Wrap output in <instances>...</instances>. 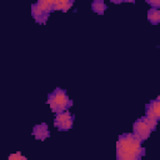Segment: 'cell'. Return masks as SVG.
Segmentation results:
<instances>
[{"mask_svg": "<svg viewBox=\"0 0 160 160\" xmlns=\"http://www.w3.org/2000/svg\"><path fill=\"white\" fill-rule=\"evenodd\" d=\"M141 144H142V140L134 132H125V134L120 135L116 141V145H119L124 151L131 152V154L136 155L139 159L145 152Z\"/></svg>", "mask_w": 160, "mask_h": 160, "instance_id": "cell-1", "label": "cell"}, {"mask_svg": "<svg viewBox=\"0 0 160 160\" xmlns=\"http://www.w3.org/2000/svg\"><path fill=\"white\" fill-rule=\"evenodd\" d=\"M54 100H55V104H56V108H58V112H61V111H66L71 105H72V101L70 100V98L68 96V94L65 92L64 89H60V88H56L52 92H51ZM56 112V114H58Z\"/></svg>", "mask_w": 160, "mask_h": 160, "instance_id": "cell-2", "label": "cell"}, {"mask_svg": "<svg viewBox=\"0 0 160 160\" xmlns=\"http://www.w3.org/2000/svg\"><path fill=\"white\" fill-rule=\"evenodd\" d=\"M132 132L135 134V135H138L142 141L144 140H146L149 136H150V134H151V129L141 120V118L140 119H138L135 122H134V125H132Z\"/></svg>", "mask_w": 160, "mask_h": 160, "instance_id": "cell-3", "label": "cell"}, {"mask_svg": "<svg viewBox=\"0 0 160 160\" xmlns=\"http://www.w3.org/2000/svg\"><path fill=\"white\" fill-rule=\"evenodd\" d=\"M31 16H32V18L35 19V21L39 22V24H45L46 20H48V15L44 14V11L39 8V5H38L36 2L31 5Z\"/></svg>", "mask_w": 160, "mask_h": 160, "instance_id": "cell-4", "label": "cell"}, {"mask_svg": "<svg viewBox=\"0 0 160 160\" xmlns=\"http://www.w3.org/2000/svg\"><path fill=\"white\" fill-rule=\"evenodd\" d=\"M49 129H48V125L46 124H39V125H35L34 129H32V135L38 139V140H45L48 136H49Z\"/></svg>", "mask_w": 160, "mask_h": 160, "instance_id": "cell-5", "label": "cell"}, {"mask_svg": "<svg viewBox=\"0 0 160 160\" xmlns=\"http://www.w3.org/2000/svg\"><path fill=\"white\" fill-rule=\"evenodd\" d=\"M116 159L118 160H140L136 155L128 152V151H124L119 145H116Z\"/></svg>", "mask_w": 160, "mask_h": 160, "instance_id": "cell-6", "label": "cell"}, {"mask_svg": "<svg viewBox=\"0 0 160 160\" xmlns=\"http://www.w3.org/2000/svg\"><path fill=\"white\" fill-rule=\"evenodd\" d=\"M54 2H55V0H39L36 4L44 11V14L49 15L50 12L54 11Z\"/></svg>", "mask_w": 160, "mask_h": 160, "instance_id": "cell-7", "label": "cell"}, {"mask_svg": "<svg viewBox=\"0 0 160 160\" xmlns=\"http://www.w3.org/2000/svg\"><path fill=\"white\" fill-rule=\"evenodd\" d=\"M72 4H74V1H69V0H55V2H54V11L61 10L62 12H66L72 6Z\"/></svg>", "mask_w": 160, "mask_h": 160, "instance_id": "cell-8", "label": "cell"}, {"mask_svg": "<svg viewBox=\"0 0 160 160\" xmlns=\"http://www.w3.org/2000/svg\"><path fill=\"white\" fill-rule=\"evenodd\" d=\"M72 116H74V115H71L69 110H66V111H61V112H58V114H56V116H55V121H54L55 128H59L62 122H65L66 120H69V119H70V118H72Z\"/></svg>", "mask_w": 160, "mask_h": 160, "instance_id": "cell-9", "label": "cell"}, {"mask_svg": "<svg viewBox=\"0 0 160 160\" xmlns=\"http://www.w3.org/2000/svg\"><path fill=\"white\" fill-rule=\"evenodd\" d=\"M148 20L152 25L159 24L160 22V9H152V8H150L148 10Z\"/></svg>", "mask_w": 160, "mask_h": 160, "instance_id": "cell-10", "label": "cell"}, {"mask_svg": "<svg viewBox=\"0 0 160 160\" xmlns=\"http://www.w3.org/2000/svg\"><path fill=\"white\" fill-rule=\"evenodd\" d=\"M91 10L94 12H96V14L102 15L105 12V10H106V5H105V2L102 0H95V1L91 2Z\"/></svg>", "mask_w": 160, "mask_h": 160, "instance_id": "cell-11", "label": "cell"}, {"mask_svg": "<svg viewBox=\"0 0 160 160\" xmlns=\"http://www.w3.org/2000/svg\"><path fill=\"white\" fill-rule=\"evenodd\" d=\"M149 105H150L151 110L154 111V114L156 115L158 120H160V101H158L156 99H155V100H150Z\"/></svg>", "mask_w": 160, "mask_h": 160, "instance_id": "cell-12", "label": "cell"}, {"mask_svg": "<svg viewBox=\"0 0 160 160\" xmlns=\"http://www.w3.org/2000/svg\"><path fill=\"white\" fill-rule=\"evenodd\" d=\"M141 120L151 129V131L156 129V125H158V121H159V120H156V119H151V118H148V116H145V115L141 118Z\"/></svg>", "mask_w": 160, "mask_h": 160, "instance_id": "cell-13", "label": "cell"}, {"mask_svg": "<svg viewBox=\"0 0 160 160\" xmlns=\"http://www.w3.org/2000/svg\"><path fill=\"white\" fill-rule=\"evenodd\" d=\"M72 124H74V116L70 118L69 120H66L65 122H62L58 129H59L60 131H66V130H70V129L72 128Z\"/></svg>", "mask_w": 160, "mask_h": 160, "instance_id": "cell-14", "label": "cell"}, {"mask_svg": "<svg viewBox=\"0 0 160 160\" xmlns=\"http://www.w3.org/2000/svg\"><path fill=\"white\" fill-rule=\"evenodd\" d=\"M48 104L50 105V108H51V110H52L54 112H58V108H56L55 100H54V98H52V95H51V94H49V95H48Z\"/></svg>", "mask_w": 160, "mask_h": 160, "instance_id": "cell-15", "label": "cell"}, {"mask_svg": "<svg viewBox=\"0 0 160 160\" xmlns=\"http://www.w3.org/2000/svg\"><path fill=\"white\" fill-rule=\"evenodd\" d=\"M9 160H28L24 155H21L20 152H15V154H11L9 156Z\"/></svg>", "mask_w": 160, "mask_h": 160, "instance_id": "cell-16", "label": "cell"}, {"mask_svg": "<svg viewBox=\"0 0 160 160\" xmlns=\"http://www.w3.org/2000/svg\"><path fill=\"white\" fill-rule=\"evenodd\" d=\"M146 2L152 9H160V0H146Z\"/></svg>", "mask_w": 160, "mask_h": 160, "instance_id": "cell-17", "label": "cell"}, {"mask_svg": "<svg viewBox=\"0 0 160 160\" xmlns=\"http://www.w3.org/2000/svg\"><path fill=\"white\" fill-rule=\"evenodd\" d=\"M156 100H158V101H160V95H159V96L156 98Z\"/></svg>", "mask_w": 160, "mask_h": 160, "instance_id": "cell-18", "label": "cell"}]
</instances>
